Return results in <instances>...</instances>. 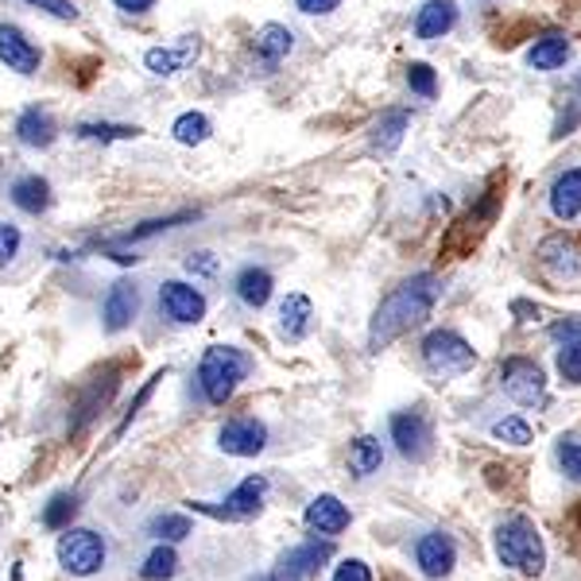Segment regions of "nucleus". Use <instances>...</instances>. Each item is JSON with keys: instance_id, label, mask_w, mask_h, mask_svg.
<instances>
[{"instance_id": "nucleus-20", "label": "nucleus", "mask_w": 581, "mask_h": 581, "mask_svg": "<svg viewBox=\"0 0 581 581\" xmlns=\"http://www.w3.org/2000/svg\"><path fill=\"white\" fill-rule=\"evenodd\" d=\"M314 329V303L306 295H287L279 303V337L284 342H303Z\"/></svg>"}, {"instance_id": "nucleus-6", "label": "nucleus", "mask_w": 581, "mask_h": 581, "mask_svg": "<svg viewBox=\"0 0 581 581\" xmlns=\"http://www.w3.org/2000/svg\"><path fill=\"white\" fill-rule=\"evenodd\" d=\"M500 388H504V396L520 407L547 404V376H543V368L528 357L504 360V368H500Z\"/></svg>"}, {"instance_id": "nucleus-2", "label": "nucleus", "mask_w": 581, "mask_h": 581, "mask_svg": "<svg viewBox=\"0 0 581 581\" xmlns=\"http://www.w3.org/2000/svg\"><path fill=\"white\" fill-rule=\"evenodd\" d=\"M248 373H253V357L245 349H237V345H210L198 365V388L206 396V404L225 407Z\"/></svg>"}, {"instance_id": "nucleus-29", "label": "nucleus", "mask_w": 581, "mask_h": 581, "mask_svg": "<svg viewBox=\"0 0 581 581\" xmlns=\"http://www.w3.org/2000/svg\"><path fill=\"white\" fill-rule=\"evenodd\" d=\"M147 536L160 539V543H179V539L194 536V523L186 520V516L167 512V516H155V520L147 523Z\"/></svg>"}, {"instance_id": "nucleus-14", "label": "nucleus", "mask_w": 581, "mask_h": 581, "mask_svg": "<svg viewBox=\"0 0 581 581\" xmlns=\"http://www.w3.org/2000/svg\"><path fill=\"white\" fill-rule=\"evenodd\" d=\"M0 62L8 70H16V74H35L43 54H39V47L16 23H0Z\"/></svg>"}, {"instance_id": "nucleus-23", "label": "nucleus", "mask_w": 581, "mask_h": 581, "mask_svg": "<svg viewBox=\"0 0 581 581\" xmlns=\"http://www.w3.org/2000/svg\"><path fill=\"white\" fill-rule=\"evenodd\" d=\"M272 287H276V279H272L268 268H256V264H248V268L237 272V279H233V295L241 298V303L248 306V310H261L264 303L272 298Z\"/></svg>"}, {"instance_id": "nucleus-40", "label": "nucleus", "mask_w": 581, "mask_h": 581, "mask_svg": "<svg viewBox=\"0 0 581 581\" xmlns=\"http://www.w3.org/2000/svg\"><path fill=\"white\" fill-rule=\"evenodd\" d=\"M186 272H191V276H202V279L217 276V256L214 253H191L186 256Z\"/></svg>"}, {"instance_id": "nucleus-36", "label": "nucleus", "mask_w": 581, "mask_h": 581, "mask_svg": "<svg viewBox=\"0 0 581 581\" xmlns=\"http://www.w3.org/2000/svg\"><path fill=\"white\" fill-rule=\"evenodd\" d=\"M554 458H559L562 473H567L570 481H581V438H559Z\"/></svg>"}, {"instance_id": "nucleus-32", "label": "nucleus", "mask_w": 581, "mask_h": 581, "mask_svg": "<svg viewBox=\"0 0 581 581\" xmlns=\"http://www.w3.org/2000/svg\"><path fill=\"white\" fill-rule=\"evenodd\" d=\"M74 516H78V497H70V492H59V497L47 500V508H43V528L67 531Z\"/></svg>"}, {"instance_id": "nucleus-7", "label": "nucleus", "mask_w": 581, "mask_h": 581, "mask_svg": "<svg viewBox=\"0 0 581 581\" xmlns=\"http://www.w3.org/2000/svg\"><path fill=\"white\" fill-rule=\"evenodd\" d=\"M264 497H268V481H264V477H245V481H241L222 504H202V500H194L191 508L202 516H214V520L233 523V520H253V516H261Z\"/></svg>"}, {"instance_id": "nucleus-28", "label": "nucleus", "mask_w": 581, "mask_h": 581, "mask_svg": "<svg viewBox=\"0 0 581 581\" xmlns=\"http://www.w3.org/2000/svg\"><path fill=\"white\" fill-rule=\"evenodd\" d=\"M12 202L23 210V214H43L51 206V183L39 175H23L12 183Z\"/></svg>"}, {"instance_id": "nucleus-25", "label": "nucleus", "mask_w": 581, "mask_h": 581, "mask_svg": "<svg viewBox=\"0 0 581 581\" xmlns=\"http://www.w3.org/2000/svg\"><path fill=\"white\" fill-rule=\"evenodd\" d=\"M411 129V113L407 109H388L380 113V121L373 124V147L376 152H396L404 144V132Z\"/></svg>"}, {"instance_id": "nucleus-16", "label": "nucleus", "mask_w": 581, "mask_h": 581, "mask_svg": "<svg viewBox=\"0 0 581 581\" xmlns=\"http://www.w3.org/2000/svg\"><path fill=\"white\" fill-rule=\"evenodd\" d=\"M539 264H543V272L554 279L581 276V253L574 241H567V237H547L543 245H539Z\"/></svg>"}, {"instance_id": "nucleus-15", "label": "nucleus", "mask_w": 581, "mask_h": 581, "mask_svg": "<svg viewBox=\"0 0 581 581\" xmlns=\"http://www.w3.org/2000/svg\"><path fill=\"white\" fill-rule=\"evenodd\" d=\"M198 47H202L198 35H183L175 47H152V51L144 54V67L152 70L155 78H171L198 59Z\"/></svg>"}, {"instance_id": "nucleus-41", "label": "nucleus", "mask_w": 581, "mask_h": 581, "mask_svg": "<svg viewBox=\"0 0 581 581\" xmlns=\"http://www.w3.org/2000/svg\"><path fill=\"white\" fill-rule=\"evenodd\" d=\"M334 581H373V570L360 559H345L342 567L334 570Z\"/></svg>"}, {"instance_id": "nucleus-3", "label": "nucleus", "mask_w": 581, "mask_h": 581, "mask_svg": "<svg viewBox=\"0 0 581 581\" xmlns=\"http://www.w3.org/2000/svg\"><path fill=\"white\" fill-rule=\"evenodd\" d=\"M497 559L523 578H539L547 570V547L528 516H512L497 528Z\"/></svg>"}, {"instance_id": "nucleus-33", "label": "nucleus", "mask_w": 581, "mask_h": 581, "mask_svg": "<svg viewBox=\"0 0 581 581\" xmlns=\"http://www.w3.org/2000/svg\"><path fill=\"white\" fill-rule=\"evenodd\" d=\"M191 210L186 214H175V217H155V222H144V225H136V230H129V233H121V245H136V241H144V237H155V233H167V230H175V225H183V222H191Z\"/></svg>"}, {"instance_id": "nucleus-45", "label": "nucleus", "mask_w": 581, "mask_h": 581, "mask_svg": "<svg viewBox=\"0 0 581 581\" xmlns=\"http://www.w3.org/2000/svg\"><path fill=\"white\" fill-rule=\"evenodd\" d=\"M121 12H129V16H144V12H152L155 8V0H113Z\"/></svg>"}, {"instance_id": "nucleus-31", "label": "nucleus", "mask_w": 581, "mask_h": 581, "mask_svg": "<svg viewBox=\"0 0 581 581\" xmlns=\"http://www.w3.org/2000/svg\"><path fill=\"white\" fill-rule=\"evenodd\" d=\"M171 132H175L179 144L194 147V144H206L210 132H214V124H210V116H202V113H183Z\"/></svg>"}, {"instance_id": "nucleus-19", "label": "nucleus", "mask_w": 581, "mask_h": 581, "mask_svg": "<svg viewBox=\"0 0 581 581\" xmlns=\"http://www.w3.org/2000/svg\"><path fill=\"white\" fill-rule=\"evenodd\" d=\"M16 140H20L23 147H51L54 140H59V124H54V116L47 113V109L31 105L16 116Z\"/></svg>"}, {"instance_id": "nucleus-30", "label": "nucleus", "mask_w": 581, "mask_h": 581, "mask_svg": "<svg viewBox=\"0 0 581 581\" xmlns=\"http://www.w3.org/2000/svg\"><path fill=\"white\" fill-rule=\"evenodd\" d=\"M179 574V554L171 551V547H155L152 554L144 559V567H140V578L144 581H167Z\"/></svg>"}, {"instance_id": "nucleus-38", "label": "nucleus", "mask_w": 581, "mask_h": 581, "mask_svg": "<svg viewBox=\"0 0 581 581\" xmlns=\"http://www.w3.org/2000/svg\"><path fill=\"white\" fill-rule=\"evenodd\" d=\"M559 373L567 384H581V337L567 342V349H559Z\"/></svg>"}, {"instance_id": "nucleus-1", "label": "nucleus", "mask_w": 581, "mask_h": 581, "mask_svg": "<svg viewBox=\"0 0 581 581\" xmlns=\"http://www.w3.org/2000/svg\"><path fill=\"white\" fill-rule=\"evenodd\" d=\"M442 298V279L430 276V272H419V276L404 279L373 314V326H368V353L388 349L396 337H404L407 329L422 326L430 318V310Z\"/></svg>"}, {"instance_id": "nucleus-37", "label": "nucleus", "mask_w": 581, "mask_h": 581, "mask_svg": "<svg viewBox=\"0 0 581 581\" xmlns=\"http://www.w3.org/2000/svg\"><path fill=\"white\" fill-rule=\"evenodd\" d=\"M407 85H411V93L430 101L438 93V74L427 67V62H411V67H407Z\"/></svg>"}, {"instance_id": "nucleus-42", "label": "nucleus", "mask_w": 581, "mask_h": 581, "mask_svg": "<svg viewBox=\"0 0 581 581\" xmlns=\"http://www.w3.org/2000/svg\"><path fill=\"white\" fill-rule=\"evenodd\" d=\"M23 4H35L43 12H51L54 20H78V8L74 0H23Z\"/></svg>"}, {"instance_id": "nucleus-9", "label": "nucleus", "mask_w": 581, "mask_h": 581, "mask_svg": "<svg viewBox=\"0 0 581 581\" xmlns=\"http://www.w3.org/2000/svg\"><path fill=\"white\" fill-rule=\"evenodd\" d=\"M217 446L233 458H256V453L268 446V427H264L256 415H237V419H225V427L217 430Z\"/></svg>"}, {"instance_id": "nucleus-10", "label": "nucleus", "mask_w": 581, "mask_h": 581, "mask_svg": "<svg viewBox=\"0 0 581 581\" xmlns=\"http://www.w3.org/2000/svg\"><path fill=\"white\" fill-rule=\"evenodd\" d=\"M160 310L167 314L175 326H198L206 318V295L198 287L183 284V279H167L160 287Z\"/></svg>"}, {"instance_id": "nucleus-44", "label": "nucleus", "mask_w": 581, "mask_h": 581, "mask_svg": "<svg viewBox=\"0 0 581 581\" xmlns=\"http://www.w3.org/2000/svg\"><path fill=\"white\" fill-rule=\"evenodd\" d=\"M295 4L306 16H329L334 8H342V0H295Z\"/></svg>"}, {"instance_id": "nucleus-35", "label": "nucleus", "mask_w": 581, "mask_h": 581, "mask_svg": "<svg viewBox=\"0 0 581 581\" xmlns=\"http://www.w3.org/2000/svg\"><path fill=\"white\" fill-rule=\"evenodd\" d=\"M74 132L82 140H101V144H109V140H136L140 136L136 124H78Z\"/></svg>"}, {"instance_id": "nucleus-11", "label": "nucleus", "mask_w": 581, "mask_h": 581, "mask_svg": "<svg viewBox=\"0 0 581 581\" xmlns=\"http://www.w3.org/2000/svg\"><path fill=\"white\" fill-rule=\"evenodd\" d=\"M334 559V543L329 539H306V543H298V547H290V551L279 559V567H276V581H303V578H310V574H318L326 562Z\"/></svg>"}, {"instance_id": "nucleus-4", "label": "nucleus", "mask_w": 581, "mask_h": 581, "mask_svg": "<svg viewBox=\"0 0 581 581\" xmlns=\"http://www.w3.org/2000/svg\"><path fill=\"white\" fill-rule=\"evenodd\" d=\"M54 554H59V567L67 570V574L93 578L101 567H105L109 547H105V539H101L98 531L67 528V531H62V539H59V547H54Z\"/></svg>"}, {"instance_id": "nucleus-22", "label": "nucleus", "mask_w": 581, "mask_h": 581, "mask_svg": "<svg viewBox=\"0 0 581 581\" xmlns=\"http://www.w3.org/2000/svg\"><path fill=\"white\" fill-rule=\"evenodd\" d=\"M551 214L559 222H578L581 217V167L562 171L551 186Z\"/></svg>"}, {"instance_id": "nucleus-43", "label": "nucleus", "mask_w": 581, "mask_h": 581, "mask_svg": "<svg viewBox=\"0 0 581 581\" xmlns=\"http://www.w3.org/2000/svg\"><path fill=\"white\" fill-rule=\"evenodd\" d=\"M551 337H554V342H574V337H581V318L554 322V326H551Z\"/></svg>"}, {"instance_id": "nucleus-47", "label": "nucleus", "mask_w": 581, "mask_h": 581, "mask_svg": "<svg viewBox=\"0 0 581 581\" xmlns=\"http://www.w3.org/2000/svg\"><path fill=\"white\" fill-rule=\"evenodd\" d=\"M578 90H581V78H578Z\"/></svg>"}, {"instance_id": "nucleus-5", "label": "nucleus", "mask_w": 581, "mask_h": 581, "mask_svg": "<svg viewBox=\"0 0 581 581\" xmlns=\"http://www.w3.org/2000/svg\"><path fill=\"white\" fill-rule=\"evenodd\" d=\"M422 365L435 376H461L477 365V349L458 334V329H435L422 342Z\"/></svg>"}, {"instance_id": "nucleus-17", "label": "nucleus", "mask_w": 581, "mask_h": 581, "mask_svg": "<svg viewBox=\"0 0 581 581\" xmlns=\"http://www.w3.org/2000/svg\"><path fill=\"white\" fill-rule=\"evenodd\" d=\"M116 384H121V368H105V373H101L98 380H93L90 388L82 391V399H78L74 430H85L101 411H105L109 399H113V391H116Z\"/></svg>"}, {"instance_id": "nucleus-27", "label": "nucleus", "mask_w": 581, "mask_h": 581, "mask_svg": "<svg viewBox=\"0 0 581 581\" xmlns=\"http://www.w3.org/2000/svg\"><path fill=\"white\" fill-rule=\"evenodd\" d=\"M567 59H570V39L559 35V31L536 39V47L528 51L531 70H559V67H567Z\"/></svg>"}, {"instance_id": "nucleus-12", "label": "nucleus", "mask_w": 581, "mask_h": 581, "mask_svg": "<svg viewBox=\"0 0 581 581\" xmlns=\"http://www.w3.org/2000/svg\"><path fill=\"white\" fill-rule=\"evenodd\" d=\"M415 562H419V570L427 578H450L453 567H458V547H453V539L446 531H427L415 543Z\"/></svg>"}, {"instance_id": "nucleus-18", "label": "nucleus", "mask_w": 581, "mask_h": 581, "mask_svg": "<svg viewBox=\"0 0 581 581\" xmlns=\"http://www.w3.org/2000/svg\"><path fill=\"white\" fill-rule=\"evenodd\" d=\"M306 528L314 531V536H342L345 528H349V508L342 504L337 497H314L310 504H306Z\"/></svg>"}, {"instance_id": "nucleus-24", "label": "nucleus", "mask_w": 581, "mask_h": 581, "mask_svg": "<svg viewBox=\"0 0 581 581\" xmlns=\"http://www.w3.org/2000/svg\"><path fill=\"white\" fill-rule=\"evenodd\" d=\"M380 466H384L380 438H373V435L353 438V446H349V473L357 477V481H368L373 473H380Z\"/></svg>"}, {"instance_id": "nucleus-26", "label": "nucleus", "mask_w": 581, "mask_h": 581, "mask_svg": "<svg viewBox=\"0 0 581 581\" xmlns=\"http://www.w3.org/2000/svg\"><path fill=\"white\" fill-rule=\"evenodd\" d=\"M290 47H295V35H290V28H284V23H264V28L256 31V54H261L268 67L284 62Z\"/></svg>"}, {"instance_id": "nucleus-21", "label": "nucleus", "mask_w": 581, "mask_h": 581, "mask_svg": "<svg viewBox=\"0 0 581 581\" xmlns=\"http://www.w3.org/2000/svg\"><path fill=\"white\" fill-rule=\"evenodd\" d=\"M453 23H458V4L453 0H427L419 8V16H415V35L430 43V39H442Z\"/></svg>"}, {"instance_id": "nucleus-13", "label": "nucleus", "mask_w": 581, "mask_h": 581, "mask_svg": "<svg viewBox=\"0 0 581 581\" xmlns=\"http://www.w3.org/2000/svg\"><path fill=\"white\" fill-rule=\"evenodd\" d=\"M136 314H140V287L132 279H116L109 287L105 303H101V326H105V334L129 329L136 322Z\"/></svg>"}, {"instance_id": "nucleus-34", "label": "nucleus", "mask_w": 581, "mask_h": 581, "mask_svg": "<svg viewBox=\"0 0 581 581\" xmlns=\"http://www.w3.org/2000/svg\"><path fill=\"white\" fill-rule=\"evenodd\" d=\"M492 438L508 446H531V427L520 419V415H504V419L492 422Z\"/></svg>"}, {"instance_id": "nucleus-39", "label": "nucleus", "mask_w": 581, "mask_h": 581, "mask_svg": "<svg viewBox=\"0 0 581 581\" xmlns=\"http://www.w3.org/2000/svg\"><path fill=\"white\" fill-rule=\"evenodd\" d=\"M20 245H23L20 230H16V225H8V222H0V268H8V264L20 256Z\"/></svg>"}, {"instance_id": "nucleus-46", "label": "nucleus", "mask_w": 581, "mask_h": 581, "mask_svg": "<svg viewBox=\"0 0 581 581\" xmlns=\"http://www.w3.org/2000/svg\"><path fill=\"white\" fill-rule=\"evenodd\" d=\"M264 581H276V578H264Z\"/></svg>"}, {"instance_id": "nucleus-8", "label": "nucleus", "mask_w": 581, "mask_h": 581, "mask_svg": "<svg viewBox=\"0 0 581 581\" xmlns=\"http://www.w3.org/2000/svg\"><path fill=\"white\" fill-rule=\"evenodd\" d=\"M391 442L404 453L407 461H422L435 446V430H430V419L422 411H399L391 415Z\"/></svg>"}]
</instances>
